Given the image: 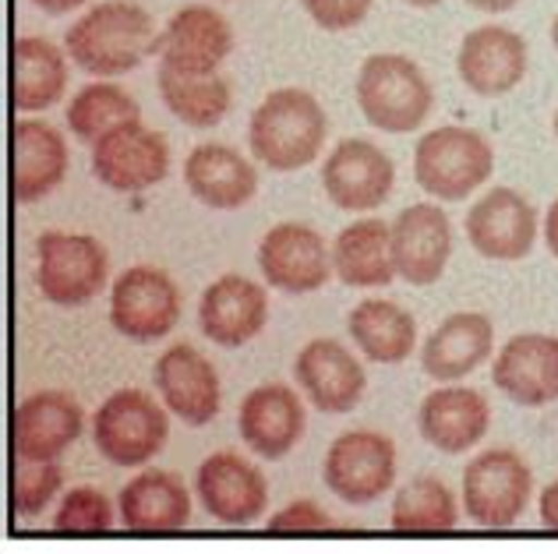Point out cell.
<instances>
[{"mask_svg":"<svg viewBox=\"0 0 558 554\" xmlns=\"http://www.w3.org/2000/svg\"><path fill=\"white\" fill-rule=\"evenodd\" d=\"M258 269L266 283L283 294H315L329 283L332 255L318 230L304 223H279L258 241Z\"/></svg>","mask_w":558,"mask_h":554,"instance_id":"12","label":"cell"},{"mask_svg":"<svg viewBox=\"0 0 558 554\" xmlns=\"http://www.w3.org/2000/svg\"><path fill=\"white\" fill-rule=\"evenodd\" d=\"M407 4H414V8H435V4H442V0H407Z\"/></svg>","mask_w":558,"mask_h":554,"instance_id":"43","label":"cell"},{"mask_svg":"<svg viewBox=\"0 0 558 554\" xmlns=\"http://www.w3.org/2000/svg\"><path fill=\"white\" fill-rule=\"evenodd\" d=\"M156 85L167 110L187 127H216L233 103L230 82L219 71L216 75H187V71H173L159 64Z\"/></svg>","mask_w":558,"mask_h":554,"instance_id":"32","label":"cell"},{"mask_svg":"<svg viewBox=\"0 0 558 554\" xmlns=\"http://www.w3.org/2000/svg\"><path fill=\"white\" fill-rule=\"evenodd\" d=\"M551 42H555V50H558V14H555V22H551Z\"/></svg>","mask_w":558,"mask_h":554,"instance_id":"44","label":"cell"},{"mask_svg":"<svg viewBox=\"0 0 558 554\" xmlns=\"http://www.w3.org/2000/svg\"><path fill=\"white\" fill-rule=\"evenodd\" d=\"M28 4H36L39 11H47V14H68V11L82 8L85 0H28Z\"/></svg>","mask_w":558,"mask_h":554,"instance_id":"41","label":"cell"},{"mask_svg":"<svg viewBox=\"0 0 558 554\" xmlns=\"http://www.w3.org/2000/svg\"><path fill=\"white\" fill-rule=\"evenodd\" d=\"M121 522L135 533H170L191 522L187 484L170 470H145L117 498Z\"/></svg>","mask_w":558,"mask_h":554,"instance_id":"28","label":"cell"},{"mask_svg":"<svg viewBox=\"0 0 558 554\" xmlns=\"http://www.w3.org/2000/svg\"><path fill=\"white\" fill-rule=\"evenodd\" d=\"M329 135V116L322 103L304 89H272L252 113L247 145L258 163L276 173L315 163Z\"/></svg>","mask_w":558,"mask_h":554,"instance_id":"2","label":"cell"},{"mask_svg":"<svg viewBox=\"0 0 558 554\" xmlns=\"http://www.w3.org/2000/svg\"><path fill=\"white\" fill-rule=\"evenodd\" d=\"M357 107L372 127L407 135L428 121L435 93L428 75L410 57L372 53L357 71Z\"/></svg>","mask_w":558,"mask_h":554,"instance_id":"3","label":"cell"},{"mask_svg":"<svg viewBox=\"0 0 558 554\" xmlns=\"http://www.w3.org/2000/svg\"><path fill=\"white\" fill-rule=\"evenodd\" d=\"M198 498L223 527H252L269 508V484L255 463L238 452H213L195 473Z\"/></svg>","mask_w":558,"mask_h":554,"instance_id":"13","label":"cell"},{"mask_svg":"<svg viewBox=\"0 0 558 554\" xmlns=\"http://www.w3.org/2000/svg\"><path fill=\"white\" fill-rule=\"evenodd\" d=\"M113 527V505L99 488H75L53 513L57 533H107Z\"/></svg>","mask_w":558,"mask_h":554,"instance_id":"36","label":"cell"},{"mask_svg":"<svg viewBox=\"0 0 558 554\" xmlns=\"http://www.w3.org/2000/svg\"><path fill=\"white\" fill-rule=\"evenodd\" d=\"M495 149L474 127L446 124L428 131L414 149V177L438 201H463L492 177Z\"/></svg>","mask_w":558,"mask_h":554,"instance_id":"4","label":"cell"},{"mask_svg":"<svg viewBox=\"0 0 558 554\" xmlns=\"http://www.w3.org/2000/svg\"><path fill=\"white\" fill-rule=\"evenodd\" d=\"M184 184L202 206L230 212L255 198L258 173L233 145L202 141L184 159Z\"/></svg>","mask_w":558,"mask_h":554,"instance_id":"26","label":"cell"},{"mask_svg":"<svg viewBox=\"0 0 558 554\" xmlns=\"http://www.w3.org/2000/svg\"><path fill=\"white\" fill-rule=\"evenodd\" d=\"M526 39L506 25H481L470 28L460 42L457 71L460 82L474 96L495 99L512 93L526 78Z\"/></svg>","mask_w":558,"mask_h":554,"instance_id":"18","label":"cell"},{"mask_svg":"<svg viewBox=\"0 0 558 554\" xmlns=\"http://www.w3.org/2000/svg\"><path fill=\"white\" fill-rule=\"evenodd\" d=\"M389 527L400 533H442L460 527V505L438 477H417L392 498Z\"/></svg>","mask_w":558,"mask_h":554,"instance_id":"33","label":"cell"},{"mask_svg":"<svg viewBox=\"0 0 558 554\" xmlns=\"http://www.w3.org/2000/svg\"><path fill=\"white\" fill-rule=\"evenodd\" d=\"M293 378L322 414H350L364 399L368 374L343 343L312 340L293 360Z\"/></svg>","mask_w":558,"mask_h":554,"instance_id":"22","label":"cell"},{"mask_svg":"<svg viewBox=\"0 0 558 554\" xmlns=\"http://www.w3.org/2000/svg\"><path fill=\"white\" fill-rule=\"evenodd\" d=\"M534 473L520 452L488 448L463 470V513L474 527L506 530L531 505Z\"/></svg>","mask_w":558,"mask_h":554,"instance_id":"5","label":"cell"},{"mask_svg":"<svg viewBox=\"0 0 558 554\" xmlns=\"http://www.w3.org/2000/svg\"><path fill=\"white\" fill-rule=\"evenodd\" d=\"M417 428L432 448L446 452V456H463L488 434L492 406L477 389L446 385L421 399Z\"/></svg>","mask_w":558,"mask_h":554,"instance_id":"24","label":"cell"},{"mask_svg":"<svg viewBox=\"0 0 558 554\" xmlns=\"http://www.w3.org/2000/svg\"><path fill=\"white\" fill-rule=\"evenodd\" d=\"M350 340L357 349L375 364H403L414 354L417 343V322L414 315H407L396 300L368 297L361 300L347 318Z\"/></svg>","mask_w":558,"mask_h":554,"instance_id":"31","label":"cell"},{"mask_svg":"<svg viewBox=\"0 0 558 554\" xmlns=\"http://www.w3.org/2000/svg\"><path fill=\"white\" fill-rule=\"evenodd\" d=\"M396 167L368 138H343L322 167V187L336 209L368 212L392 195Z\"/></svg>","mask_w":558,"mask_h":554,"instance_id":"14","label":"cell"},{"mask_svg":"<svg viewBox=\"0 0 558 554\" xmlns=\"http://www.w3.org/2000/svg\"><path fill=\"white\" fill-rule=\"evenodd\" d=\"M233 50V25L209 4H184L159 33L156 53L163 67L187 75H216Z\"/></svg>","mask_w":558,"mask_h":554,"instance_id":"16","label":"cell"},{"mask_svg":"<svg viewBox=\"0 0 558 554\" xmlns=\"http://www.w3.org/2000/svg\"><path fill=\"white\" fill-rule=\"evenodd\" d=\"M332 272L343 286H389L392 266V226L381 220H357L336 233L332 244Z\"/></svg>","mask_w":558,"mask_h":554,"instance_id":"30","label":"cell"},{"mask_svg":"<svg viewBox=\"0 0 558 554\" xmlns=\"http://www.w3.org/2000/svg\"><path fill=\"white\" fill-rule=\"evenodd\" d=\"M537 513H541V522H545L548 530H558V480H555V484H548L545 491H541Z\"/></svg>","mask_w":558,"mask_h":554,"instance_id":"39","label":"cell"},{"mask_svg":"<svg viewBox=\"0 0 558 554\" xmlns=\"http://www.w3.org/2000/svg\"><path fill=\"white\" fill-rule=\"evenodd\" d=\"M153 382L159 389V399L167 403V410L178 414L191 428H205L223 406V385H219L216 368L202 349L187 343H173L159 354Z\"/></svg>","mask_w":558,"mask_h":554,"instance_id":"15","label":"cell"},{"mask_svg":"<svg viewBox=\"0 0 558 554\" xmlns=\"http://www.w3.org/2000/svg\"><path fill=\"white\" fill-rule=\"evenodd\" d=\"M495 325L481 311H457L421 346V368L435 382H460L492 357Z\"/></svg>","mask_w":558,"mask_h":554,"instance_id":"27","label":"cell"},{"mask_svg":"<svg viewBox=\"0 0 558 554\" xmlns=\"http://www.w3.org/2000/svg\"><path fill=\"white\" fill-rule=\"evenodd\" d=\"M332 527H336V519L318 502H290L287 508H279V513L266 519L269 533H318Z\"/></svg>","mask_w":558,"mask_h":554,"instance_id":"38","label":"cell"},{"mask_svg":"<svg viewBox=\"0 0 558 554\" xmlns=\"http://www.w3.org/2000/svg\"><path fill=\"white\" fill-rule=\"evenodd\" d=\"M68 173V145L53 124L14 121L11 127V195L19 206L47 198Z\"/></svg>","mask_w":558,"mask_h":554,"instance_id":"25","label":"cell"},{"mask_svg":"<svg viewBox=\"0 0 558 554\" xmlns=\"http://www.w3.org/2000/svg\"><path fill=\"white\" fill-rule=\"evenodd\" d=\"M537 209L517 187H492L466 212L470 247L488 261H520L537 241Z\"/></svg>","mask_w":558,"mask_h":554,"instance_id":"11","label":"cell"},{"mask_svg":"<svg viewBox=\"0 0 558 554\" xmlns=\"http://www.w3.org/2000/svg\"><path fill=\"white\" fill-rule=\"evenodd\" d=\"M142 110L135 103V96L124 93L113 82H89L75 93V99L64 110L68 127L75 131V138L82 141H99L107 131L121 127L128 121H138Z\"/></svg>","mask_w":558,"mask_h":554,"instance_id":"34","label":"cell"},{"mask_svg":"<svg viewBox=\"0 0 558 554\" xmlns=\"http://www.w3.org/2000/svg\"><path fill=\"white\" fill-rule=\"evenodd\" d=\"M153 14L131 0H107L82 14L64 33V50L82 71L99 78L128 75L145 57L156 53Z\"/></svg>","mask_w":558,"mask_h":554,"instance_id":"1","label":"cell"},{"mask_svg":"<svg viewBox=\"0 0 558 554\" xmlns=\"http://www.w3.org/2000/svg\"><path fill=\"white\" fill-rule=\"evenodd\" d=\"M452 258V223L449 216L432 206V201H417L407 206L392 223V266L396 275L410 286H432L442 280V272Z\"/></svg>","mask_w":558,"mask_h":554,"instance_id":"17","label":"cell"},{"mask_svg":"<svg viewBox=\"0 0 558 554\" xmlns=\"http://www.w3.org/2000/svg\"><path fill=\"white\" fill-rule=\"evenodd\" d=\"M68 89V57L43 36H22L11 47V103L22 113H39L61 103Z\"/></svg>","mask_w":558,"mask_h":554,"instance_id":"29","label":"cell"},{"mask_svg":"<svg viewBox=\"0 0 558 554\" xmlns=\"http://www.w3.org/2000/svg\"><path fill=\"white\" fill-rule=\"evenodd\" d=\"M170 145L159 131L142 121H128L93 141V173L102 187L121 195L145 192L167 177Z\"/></svg>","mask_w":558,"mask_h":554,"instance_id":"10","label":"cell"},{"mask_svg":"<svg viewBox=\"0 0 558 554\" xmlns=\"http://www.w3.org/2000/svg\"><path fill=\"white\" fill-rule=\"evenodd\" d=\"M301 4L315 25L329 28V33H347L368 19L375 0H301Z\"/></svg>","mask_w":558,"mask_h":554,"instance_id":"37","label":"cell"},{"mask_svg":"<svg viewBox=\"0 0 558 554\" xmlns=\"http://www.w3.org/2000/svg\"><path fill=\"white\" fill-rule=\"evenodd\" d=\"M64 488V470L53 463H33V459H14V480H11V505L14 513L33 519L47 508Z\"/></svg>","mask_w":558,"mask_h":554,"instance_id":"35","label":"cell"},{"mask_svg":"<svg viewBox=\"0 0 558 554\" xmlns=\"http://www.w3.org/2000/svg\"><path fill=\"white\" fill-rule=\"evenodd\" d=\"M555 138H558V113H555Z\"/></svg>","mask_w":558,"mask_h":554,"instance_id":"45","label":"cell"},{"mask_svg":"<svg viewBox=\"0 0 558 554\" xmlns=\"http://www.w3.org/2000/svg\"><path fill=\"white\" fill-rule=\"evenodd\" d=\"M85 414L75 396L68 392H36V396L22 399L14 410L11 445L14 456L33 459V463H53L82 439Z\"/></svg>","mask_w":558,"mask_h":554,"instance_id":"19","label":"cell"},{"mask_svg":"<svg viewBox=\"0 0 558 554\" xmlns=\"http://www.w3.org/2000/svg\"><path fill=\"white\" fill-rule=\"evenodd\" d=\"M545 244H548V251L558 258V198L548 206V212H545Z\"/></svg>","mask_w":558,"mask_h":554,"instance_id":"40","label":"cell"},{"mask_svg":"<svg viewBox=\"0 0 558 554\" xmlns=\"http://www.w3.org/2000/svg\"><path fill=\"white\" fill-rule=\"evenodd\" d=\"M466 4L484 14H502V11H512L517 4H523V0H466Z\"/></svg>","mask_w":558,"mask_h":554,"instance_id":"42","label":"cell"},{"mask_svg":"<svg viewBox=\"0 0 558 554\" xmlns=\"http://www.w3.org/2000/svg\"><path fill=\"white\" fill-rule=\"evenodd\" d=\"M36 283L39 294L57 308L89 304L107 286L110 255L89 233L47 230L36 241Z\"/></svg>","mask_w":558,"mask_h":554,"instance_id":"6","label":"cell"},{"mask_svg":"<svg viewBox=\"0 0 558 554\" xmlns=\"http://www.w3.org/2000/svg\"><path fill=\"white\" fill-rule=\"evenodd\" d=\"M170 439L167 410L149 392L117 389L93 417V442L113 466H142Z\"/></svg>","mask_w":558,"mask_h":554,"instance_id":"7","label":"cell"},{"mask_svg":"<svg viewBox=\"0 0 558 554\" xmlns=\"http://www.w3.org/2000/svg\"><path fill=\"white\" fill-rule=\"evenodd\" d=\"M495 389L506 399L520 406H548L558 399V335L545 332H520L498 349L495 371H492Z\"/></svg>","mask_w":558,"mask_h":554,"instance_id":"20","label":"cell"},{"mask_svg":"<svg viewBox=\"0 0 558 554\" xmlns=\"http://www.w3.org/2000/svg\"><path fill=\"white\" fill-rule=\"evenodd\" d=\"M110 322L131 343H156L181 322V290L163 269L131 266L110 286Z\"/></svg>","mask_w":558,"mask_h":554,"instance_id":"8","label":"cell"},{"mask_svg":"<svg viewBox=\"0 0 558 554\" xmlns=\"http://www.w3.org/2000/svg\"><path fill=\"white\" fill-rule=\"evenodd\" d=\"M238 431L244 445L262 459H283L304 439V406L290 385H258L241 399Z\"/></svg>","mask_w":558,"mask_h":554,"instance_id":"23","label":"cell"},{"mask_svg":"<svg viewBox=\"0 0 558 554\" xmlns=\"http://www.w3.org/2000/svg\"><path fill=\"white\" fill-rule=\"evenodd\" d=\"M269 322V294L244 275H219L213 286H205L198 300V325L205 340L216 346L238 349L252 343Z\"/></svg>","mask_w":558,"mask_h":554,"instance_id":"21","label":"cell"},{"mask_svg":"<svg viewBox=\"0 0 558 554\" xmlns=\"http://www.w3.org/2000/svg\"><path fill=\"white\" fill-rule=\"evenodd\" d=\"M322 477L347 505L378 502L396 484V445L381 431H343L326 452Z\"/></svg>","mask_w":558,"mask_h":554,"instance_id":"9","label":"cell"}]
</instances>
